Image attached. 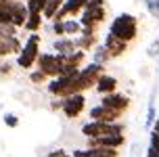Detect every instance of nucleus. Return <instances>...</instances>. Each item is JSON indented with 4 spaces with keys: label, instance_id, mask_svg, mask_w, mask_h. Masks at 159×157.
<instances>
[{
    "label": "nucleus",
    "instance_id": "f257e3e1",
    "mask_svg": "<svg viewBox=\"0 0 159 157\" xmlns=\"http://www.w3.org/2000/svg\"><path fill=\"white\" fill-rule=\"evenodd\" d=\"M109 34H113L115 38L124 40V42H134L138 36V19L130 13H121L111 21L109 25Z\"/></svg>",
    "mask_w": 159,
    "mask_h": 157
},
{
    "label": "nucleus",
    "instance_id": "f03ea898",
    "mask_svg": "<svg viewBox=\"0 0 159 157\" xmlns=\"http://www.w3.org/2000/svg\"><path fill=\"white\" fill-rule=\"evenodd\" d=\"M103 73H107L105 71V65H98V63H88L86 67H82L78 73V78H75V92H86V90H90V88L96 86V82H98V78L103 76Z\"/></svg>",
    "mask_w": 159,
    "mask_h": 157
},
{
    "label": "nucleus",
    "instance_id": "7ed1b4c3",
    "mask_svg": "<svg viewBox=\"0 0 159 157\" xmlns=\"http://www.w3.org/2000/svg\"><path fill=\"white\" fill-rule=\"evenodd\" d=\"M40 34H30L27 40H25L23 44V50H21V55H17V65L21 67V69H32L34 65L38 63V57H40Z\"/></svg>",
    "mask_w": 159,
    "mask_h": 157
},
{
    "label": "nucleus",
    "instance_id": "20e7f679",
    "mask_svg": "<svg viewBox=\"0 0 159 157\" xmlns=\"http://www.w3.org/2000/svg\"><path fill=\"white\" fill-rule=\"evenodd\" d=\"M126 132V124H119V122H94L90 119L88 124L82 126V134L86 138H98V136H107V134H124Z\"/></svg>",
    "mask_w": 159,
    "mask_h": 157
},
{
    "label": "nucleus",
    "instance_id": "39448f33",
    "mask_svg": "<svg viewBox=\"0 0 159 157\" xmlns=\"http://www.w3.org/2000/svg\"><path fill=\"white\" fill-rule=\"evenodd\" d=\"M36 65H38V69L44 71L50 80L59 78L61 71H63V61H61V57L57 55V53H40Z\"/></svg>",
    "mask_w": 159,
    "mask_h": 157
},
{
    "label": "nucleus",
    "instance_id": "423d86ee",
    "mask_svg": "<svg viewBox=\"0 0 159 157\" xmlns=\"http://www.w3.org/2000/svg\"><path fill=\"white\" fill-rule=\"evenodd\" d=\"M86 109V96H84V92L80 94H71V96H67V99H63V113L65 118L69 119H75L82 115V111Z\"/></svg>",
    "mask_w": 159,
    "mask_h": 157
},
{
    "label": "nucleus",
    "instance_id": "0eeeda50",
    "mask_svg": "<svg viewBox=\"0 0 159 157\" xmlns=\"http://www.w3.org/2000/svg\"><path fill=\"white\" fill-rule=\"evenodd\" d=\"M78 19L82 27H98L107 19V11H105V7H86Z\"/></svg>",
    "mask_w": 159,
    "mask_h": 157
},
{
    "label": "nucleus",
    "instance_id": "6e6552de",
    "mask_svg": "<svg viewBox=\"0 0 159 157\" xmlns=\"http://www.w3.org/2000/svg\"><path fill=\"white\" fill-rule=\"evenodd\" d=\"M88 115L90 119H94V122H107V124H111V122H119L124 113H119L115 109H109V107H105V105H94L92 109L88 111Z\"/></svg>",
    "mask_w": 159,
    "mask_h": 157
},
{
    "label": "nucleus",
    "instance_id": "1a4fd4ad",
    "mask_svg": "<svg viewBox=\"0 0 159 157\" xmlns=\"http://www.w3.org/2000/svg\"><path fill=\"white\" fill-rule=\"evenodd\" d=\"M101 105L109 107V109H115L119 113H126L130 109V96H126V94H121V92L105 94L103 99H101Z\"/></svg>",
    "mask_w": 159,
    "mask_h": 157
},
{
    "label": "nucleus",
    "instance_id": "9d476101",
    "mask_svg": "<svg viewBox=\"0 0 159 157\" xmlns=\"http://www.w3.org/2000/svg\"><path fill=\"white\" fill-rule=\"evenodd\" d=\"M126 145L124 134H107L98 138H88V147H107V149H121Z\"/></svg>",
    "mask_w": 159,
    "mask_h": 157
},
{
    "label": "nucleus",
    "instance_id": "9b49d317",
    "mask_svg": "<svg viewBox=\"0 0 159 157\" xmlns=\"http://www.w3.org/2000/svg\"><path fill=\"white\" fill-rule=\"evenodd\" d=\"M11 17H13V25H15V27H25V21H27V17H30V8H27V4L21 2V0H13Z\"/></svg>",
    "mask_w": 159,
    "mask_h": 157
},
{
    "label": "nucleus",
    "instance_id": "f8f14e48",
    "mask_svg": "<svg viewBox=\"0 0 159 157\" xmlns=\"http://www.w3.org/2000/svg\"><path fill=\"white\" fill-rule=\"evenodd\" d=\"M103 44L107 46V50L111 53L113 59H117V57H121V55H126V53H128V42L115 38L113 34H107V36H105V42H103Z\"/></svg>",
    "mask_w": 159,
    "mask_h": 157
},
{
    "label": "nucleus",
    "instance_id": "ddd939ff",
    "mask_svg": "<svg viewBox=\"0 0 159 157\" xmlns=\"http://www.w3.org/2000/svg\"><path fill=\"white\" fill-rule=\"evenodd\" d=\"M94 90L101 94V96L111 94V92H117V78H113V76H109V73H103V76L98 78V82H96Z\"/></svg>",
    "mask_w": 159,
    "mask_h": 157
},
{
    "label": "nucleus",
    "instance_id": "4468645a",
    "mask_svg": "<svg viewBox=\"0 0 159 157\" xmlns=\"http://www.w3.org/2000/svg\"><path fill=\"white\" fill-rule=\"evenodd\" d=\"M52 50L59 53V55H71V53L78 50V46H75V40L73 38L63 36V38H57L55 42H52Z\"/></svg>",
    "mask_w": 159,
    "mask_h": 157
},
{
    "label": "nucleus",
    "instance_id": "2eb2a0df",
    "mask_svg": "<svg viewBox=\"0 0 159 157\" xmlns=\"http://www.w3.org/2000/svg\"><path fill=\"white\" fill-rule=\"evenodd\" d=\"M111 59H113V57H111V53L107 50V46H105V44H96V46H94V50H92V63L107 65Z\"/></svg>",
    "mask_w": 159,
    "mask_h": 157
},
{
    "label": "nucleus",
    "instance_id": "dca6fc26",
    "mask_svg": "<svg viewBox=\"0 0 159 157\" xmlns=\"http://www.w3.org/2000/svg\"><path fill=\"white\" fill-rule=\"evenodd\" d=\"M42 21H44V15L42 13H30L27 21H25V30L30 34H38L42 30Z\"/></svg>",
    "mask_w": 159,
    "mask_h": 157
},
{
    "label": "nucleus",
    "instance_id": "f3484780",
    "mask_svg": "<svg viewBox=\"0 0 159 157\" xmlns=\"http://www.w3.org/2000/svg\"><path fill=\"white\" fill-rule=\"evenodd\" d=\"M65 4V0H46V7H44V11H42V15H44V19H48V21H52L57 17V13L61 11V7Z\"/></svg>",
    "mask_w": 159,
    "mask_h": 157
},
{
    "label": "nucleus",
    "instance_id": "a211bd4d",
    "mask_svg": "<svg viewBox=\"0 0 159 157\" xmlns=\"http://www.w3.org/2000/svg\"><path fill=\"white\" fill-rule=\"evenodd\" d=\"M65 36H69V38H75L82 34V23H80L78 17H69V19H65Z\"/></svg>",
    "mask_w": 159,
    "mask_h": 157
},
{
    "label": "nucleus",
    "instance_id": "6ab92c4d",
    "mask_svg": "<svg viewBox=\"0 0 159 157\" xmlns=\"http://www.w3.org/2000/svg\"><path fill=\"white\" fill-rule=\"evenodd\" d=\"M73 40L80 50H94L96 46V36H75Z\"/></svg>",
    "mask_w": 159,
    "mask_h": 157
},
{
    "label": "nucleus",
    "instance_id": "aec40b11",
    "mask_svg": "<svg viewBox=\"0 0 159 157\" xmlns=\"http://www.w3.org/2000/svg\"><path fill=\"white\" fill-rule=\"evenodd\" d=\"M155 94H157V90H153L151 101H149V109H147V119H144V126H147V128H153L155 119H157V111H155Z\"/></svg>",
    "mask_w": 159,
    "mask_h": 157
},
{
    "label": "nucleus",
    "instance_id": "412c9836",
    "mask_svg": "<svg viewBox=\"0 0 159 157\" xmlns=\"http://www.w3.org/2000/svg\"><path fill=\"white\" fill-rule=\"evenodd\" d=\"M144 157H159V136L153 130H151V136H149V149H147Z\"/></svg>",
    "mask_w": 159,
    "mask_h": 157
},
{
    "label": "nucleus",
    "instance_id": "4be33fe9",
    "mask_svg": "<svg viewBox=\"0 0 159 157\" xmlns=\"http://www.w3.org/2000/svg\"><path fill=\"white\" fill-rule=\"evenodd\" d=\"M143 4L153 19H159V0H143Z\"/></svg>",
    "mask_w": 159,
    "mask_h": 157
},
{
    "label": "nucleus",
    "instance_id": "5701e85b",
    "mask_svg": "<svg viewBox=\"0 0 159 157\" xmlns=\"http://www.w3.org/2000/svg\"><path fill=\"white\" fill-rule=\"evenodd\" d=\"M46 80H48V76L44 73V71H40V69H36V71L30 73V82H32V84H44Z\"/></svg>",
    "mask_w": 159,
    "mask_h": 157
},
{
    "label": "nucleus",
    "instance_id": "b1692460",
    "mask_svg": "<svg viewBox=\"0 0 159 157\" xmlns=\"http://www.w3.org/2000/svg\"><path fill=\"white\" fill-rule=\"evenodd\" d=\"M17 30H19V27H15L13 23H4V25H0V36H4V38L17 36Z\"/></svg>",
    "mask_w": 159,
    "mask_h": 157
},
{
    "label": "nucleus",
    "instance_id": "393cba45",
    "mask_svg": "<svg viewBox=\"0 0 159 157\" xmlns=\"http://www.w3.org/2000/svg\"><path fill=\"white\" fill-rule=\"evenodd\" d=\"M52 34H55L57 38H63L65 36V23L61 19H52Z\"/></svg>",
    "mask_w": 159,
    "mask_h": 157
},
{
    "label": "nucleus",
    "instance_id": "a878e982",
    "mask_svg": "<svg viewBox=\"0 0 159 157\" xmlns=\"http://www.w3.org/2000/svg\"><path fill=\"white\" fill-rule=\"evenodd\" d=\"M8 55H13L11 53V42H8V38L0 36V57H8Z\"/></svg>",
    "mask_w": 159,
    "mask_h": 157
},
{
    "label": "nucleus",
    "instance_id": "bb28decb",
    "mask_svg": "<svg viewBox=\"0 0 159 157\" xmlns=\"http://www.w3.org/2000/svg\"><path fill=\"white\" fill-rule=\"evenodd\" d=\"M147 57H151V59H157L159 57V38L153 40L151 44H149V48H147Z\"/></svg>",
    "mask_w": 159,
    "mask_h": 157
},
{
    "label": "nucleus",
    "instance_id": "cd10ccee",
    "mask_svg": "<svg viewBox=\"0 0 159 157\" xmlns=\"http://www.w3.org/2000/svg\"><path fill=\"white\" fill-rule=\"evenodd\" d=\"M4 124L8 126V128H17V126H19V118H17L15 113H4Z\"/></svg>",
    "mask_w": 159,
    "mask_h": 157
},
{
    "label": "nucleus",
    "instance_id": "c85d7f7f",
    "mask_svg": "<svg viewBox=\"0 0 159 157\" xmlns=\"http://www.w3.org/2000/svg\"><path fill=\"white\" fill-rule=\"evenodd\" d=\"M46 157H73V155L67 153V151H63V149H55V151H50Z\"/></svg>",
    "mask_w": 159,
    "mask_h": 157
},
{
    "label": "nucleus",
    "instance_id": "c756f323",
    "mask_svg": "<svg viewBox=\"0 0 159 157\" xmlns=\"http://www.w3.org/2000/svg\"><path fill=\"white\" fill-rule=\"evenodd\" d=\"M11 71H13V65H11L8 61L0 65V76H7V73H11Z\"/></svg>",
    "mask_w": 159,
    "mask_h": 157
},
{
    "label": "nucleus",
    "instance_id": "7c9ffc66",
    "mask_svg": "<svg viewBox=\"0 0 159 157\" xmlns=\"http://www.w3.org/2000/svg\"><path fill=\"white\" fill-rule=\"evenodd\" d=\"M50 109H52V111H59V109H63V99H55V101L50 103Z\"/></svg>",
    "mask_w": 159,
    "mask_h": 157
},
{
    "label": "nucleus",
    "instance_id": "2f4dec72",
    "mask_svg": "<svg viewBox=\"0 0 159 157\" xmlns=\"http://www.w3.org/2000/svg\"><path fill=\"white\" fill-rule=\"evenodd\" d=\"M88 7H105V0H90Z\"/></svg>",
    "mask_w": 159,
    "mask_h": 157
},
{
    "label": "nucleus",
    "instance_id": "473e14b6",
    "mask_svg": "<svg viewBox=\"0 0 159 157\" xmlns=\"http://www.w3.org/2000/svg\"><path fill=\"white\" fill-rule=\"evenodd\" d=\"M153 132H155V134L159 136V118L155 119V124H153Z\"/></svg>",
    "mask_w": 159,
    "mask_h": 157
},
{
    "label": "nucleus",
    "instance_id": "72a5a7b5",
    "mask_svg": "<svg viewBox=\"0 0 159 157\" xmlns=\"http://www.w3.org/2000/svg\"><path fill=\"white\" fill-rule=\"evenodd\" d=\"M40 2H42V7H46V0H40Z\"/></svg>",
    "mask_w": 159,
    "mask_h": 157
},
{
    "label": "nucleus",
    "instance_id": "f704fd0d",
    "mask_svg": "<svg viewBox=\"0 0 159 157\" xmlns=\"http://www.w3.org/2000/svg\"><path fill=\"white\" fill-rule=\"evenodd\" d=\"M157 73H159V67H157Z\"/></svg>",
    "mask_w": 159,
    "mask_h": 157
}]
</instances>
